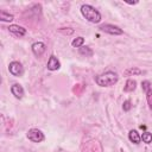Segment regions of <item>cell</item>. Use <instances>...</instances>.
I'll list each match as a JSON object with an SVG mask.
<instances>
[{"mask_svg":"<svg viewBox=\"0 0 152 152\" xmlns=\"http://www.w3.org/2000/svg\"><path fill=\"white\" fill-rule=\"evenodd\" d=\"M31 49H32V52H33V55L36 57H40L45 52V50H46L45 44L43 42H36V43H33L32 46H31Z\"/></svg>","mask_w":152,"mask_h":152,"instance_id":"obj_8","label":"cell"},{"mask_svg":"<svg viewBox=\"0 0 152 152\" xmlns=\"http://www.w3.org/2000/svg\"><path fill=\"white\" fill-rule=\"evenodd\" d=\"M135 87H137V82H135V80L128 78V80L126 81V84H125V87H124V91H126V93L133 91V90L135 89Z\"/></svg>","mask_w":152,"mask_h":152,"instance_id":"obj_12","label":"cell"},{"mask_svg":"<svg viewBox=\"0 0 152 152\" xmlns=\"http://www.w3.org/2000/svg\"><path fill=\"white\" fill-rule=\"evenodd\" d=\"M0 20L1 21H12L13 20V15L7 13L6 11H0Z\"/></svg>","mask_w":152,"mask_h":152,"instance_id":"obj_14","label":"cell"},{"mask_svg":"<svg viewBox=\"0 0 152 152\" xmlns=\"http://www.w3.org/2000/svg\"><path fill=\"white\" fill-rule=\"evenodd\" d=\"M84 44V38L83 37H76L75 39H72L71 42V45L74 48H82Z\"/></svg>","mask_w":152,"mask_h":152,"instance_id":"obj_15","label":"cell"},{"mask_svg":"<svg viewBox=\"0 0 152 152\" xmlns=\"http://www.w3.org/2000/svg\"><path fill=\"white\" fill-rule=\"evenodd\" d=\"M99 28H100L101 31L108 33V34H112V36H120V34L124 33L122 28H120V27L116 26V25H112V24H103V25H101Z\"/></svg>","mask_w":152,"mask_h":152,"instance_id":"obj_4","label":"cell"},{"mask_svg":"<svg viewBox=\"0 0 152 152\" xmlns=\"http://www.w3.org/2000/svg\"><path fill=\"white\" fill-rule=\"evenodd\" d=\"M11 93H12V95H14L15 99H21L24 96V88L20 84L14 83L11 87Z\"/></svg>","mask_w":152,"mask_h":152,"instance_id":"obj_10","label":"cell"},{"mask_svg":"<svg viewBox=\"0 0 152 152\" xmlns=\"http://www.w3.org/2000/svg\"><path fill=\"white\" fill-rule=\"evenodd\" d=\"M8 71L10 74H12L13 76L15 77H20L23 74H24V68H23V64L18 61H13L8 64Z\"/></svg>","mask_w":152,"mask_h":152,"instance_id":"obj_5","label":"cell"},{"mask_svg":"<svg viewBox=\"0 0 152 152\" xmlns=\"http://www.w3.org/2000/svg\"><path fill=\"white\" fill-rule=\"evenodd\" d=\"M82 152H102V145L97 139H89L83 142Z\"/></svg>","mask_w":152,"mask_h":152,"instance_id":"obj_3","label":"cell"},{"mask_svg":"<svg viewBox=\"0 0 152 152\" xmlns=\"http://www.w3.org/2000/svg\"><path fill=\"white\" fill-rule=\"evenodd\" d=\"M27 138H28V140H31L33 142H42L45 139L43 132L40 129H38V128H31V129H28Z\"/></svg>","mask_w":152,"mask_h":152,"instance_id":"obj_6","label":"cell"},{"mask_svg":"<svg viewBox=\"0 0 152 152\" xmlns=\"http://www.w3.org/2000/svg\"><path fill=\"white\" fill-rule=\"evenodd\" d=\"M128 139L133 142V144H139L141 141V135L135 131V129H131L128 133Z\"/></svg>","mask_w":152,"mask_h":152,"instance_id":"obj_11","label":"cell"},{"mask_svg":"<svg viewBox=\"0 0 152 152\" xmlns=\"http://www.w3.org/2000/svg\"><path fill=\"white\" fill-rule=\"evenodd\" d=\"M80 53L86 56V57H91L93 56V50L89 46H82V48H80Z\"/></svg>","mask_w":152,"mask_h":152,"instance_id":"obj_16","label":"cell"},{"mask_svg":"<svg viewBox=\"0 0 152 152\" xmlns=\"http://www.w3.org/2000/svg\"><path fill=\"white\" fill-rule=\"evenodd\" d=\"M61 66V63L58 61V58L55 56V55H51L49 61H48V64H46V68L50 70V71H55V70H58Z\"/></svg>","mask_w":152,"mask_h":152,"instance_id":"obj_9","label":"cell"},{"mask_svg":"<svg viewBox=\"0 0 152 152\" xmlns=\"http://www.w3.org/2000/svg\"><path fill=\"white\" fill-rule=\"evenodd\" d=\"M81 13H82V15H83L88 21L94 23V24L100 23L101 19H102L101 13H100L95 7H93L91 5H88V4L81 6Z\"/></svg>","mask_w":152,"mask_h":152,"instance_id":"obj_2","label":"cell"},{"mask_svg":"<svg viewBox=\"0 0 152 152\" xmlns=\"http://www.w3.org/2000/svg\"><path fill=\"white\" fill-rule=\"evenodd\" d=\"M146 100H147L148 108L152 110V89H150V90L146 93Z\"/></svg>","mask_w":152,"mask_h":152,"instance_id":"obj_18","label":"cell"},{"mask_svg":"<svg viewBox=\"0 0 152 152\" xmlns=\"http://www.w3.org/2000/svg\"><path fill=\"white\" fill-rule=\"evenodd\" d=\"M131 107H132V104H131V101H129V100H126V101L124 102V104H122V108H124L125 112H128V110L131 109Z\"/></svg>","mask_w":152,"mask_h":152,"instance_id":"obj_20","label":"cell"},{"mask_svg":"<svg viewBox=\"0 0 152 152\" xmlns=\"http://www.w3.org/2000/svg\"><path fill=\"white\" fill-rule=\"evenodd\" d=\"M141 140H142L145 144L152 142V133H150V132H144V133L141 134Z\"/></svg>","mask_w":152,"mask_h":152,"instance_id":"obj_17","label":"cell"},{"mask_svg":"<svg viewBox=\"0 0 152 152\" xmlns=\"http://www.w3.org/2000/svg\"><path fill=\"white\" fill-rule=\"evenodd\" d=\"M7 28H8V32L15 37H24L26 34V28H24L23 26H19V25L13 24V25H10Z\"/></svg>","mask_w":152,"mask_h":152,"instance_id":"obj_7","label":"cell"},{"mask_svg":"<svg viewBox=\"0 0 152 152\" xmlns=\"http://www.w3.org/2000/svg\"><path fill=\"white\" fill-rule=\"evenodd\" d=\"M141 88H142V90L145 91V94H146L150 89H152V88H151V83H150V81H142V82H141Z\"/></svg>","mask_w":152,"mask_h":152,"instance_id":"obj_19","label":"cell"},{"mask_svg":"<svg viewBox=\"0 0 152 152\" xmlns=\"http://www.w3.org/2000/svg\"><path fill=\"white\" fill-rule=\"evenodd\" d=\"M119 81V76L114 71H106L95 77V82L100 87H110L114 86Z\"/></svg>","mask_w":152,"mask_h":152,"instance_id":"obj_1","label":"cell"},{"mask_svg":"<svg viewBox=\"0 0 152 152\" xmlns=\"http://www.w3.org/2000/svg\"><path fill=\"white\" fill-rule=\"evenodd\" d=\"M141 74H144V71H142V70H140V69H139V68H137V66H134V68H129V69H127V70H125V71H124V75H126V76L141 75Z\"/></svg>","mask_w":152,"mask_h":152,"instance_id":"obj_13","label":"cell"}]
</instances>
